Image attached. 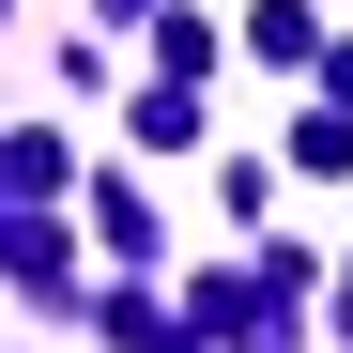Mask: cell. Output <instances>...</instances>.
Listing matches in <instances>:
<instances>
[{"label": "cell", "mask_w": 353, "mask_h": 353, "mask_svg": "<svg viewBox=\"0 0 353 353\" xmlns=\"http://www.w3.org/2000/svg\"><path fill=\"white\" fill-rule=\"evenodd\" d=\"M92 230H108V246H123V261H154V246H169V230H154V200H139V185H92Z\"/></svg>", "instance_id": "cell-1"}]
</instances>
